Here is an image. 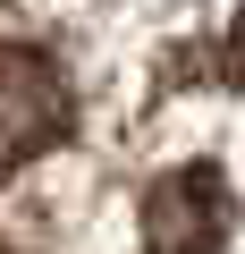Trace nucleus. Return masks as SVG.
<instances>
[{
	"instance_id": "nucleus-1",
	"label": "nucleus",
	"mask_w": 245,
	"mask_h": 254,
	"mask_svg": "<svg viewBox=\"0 0 245 254\" xmlns=\"http://www.w3.org/2000/svg\"><path fill=\"white\" fill-rule=\"evenodd\" d=\"M237 237V195L211 161L144 187V254H220Z\"/></svg>"
},
{
	"instance_id": "nucleus-2",
	"label": "nucleus",
	"mask_w": 245,
	"mask_h": 254,
	"mask_svg": "<svg viewBox=\"0 0 245 254\" xmlns=\"http://www.w3.org/2000/svg\"><path fill=\"white\" fill-rule=\"evenodd\" d=\"M76 127V93H68V76H59V60L51 51H0V153L9 161H34V153H51L59 136Z\"/></svg>"
},
{
	"instance_id": "nucleus-3",
	"label": "nucleus",
	"mask_w": 245,
	"mask_h": 254,
	"mask_svg": "<svg viewBox=\"0 0 245 254\" xmlns=\"http://www.w3.org/2000/svg\"><path fill=\"white\" fill-rule=\"evenodd\" d=\"M0 254H9V246H0Z\"/></svg>"
}]
</instances>
